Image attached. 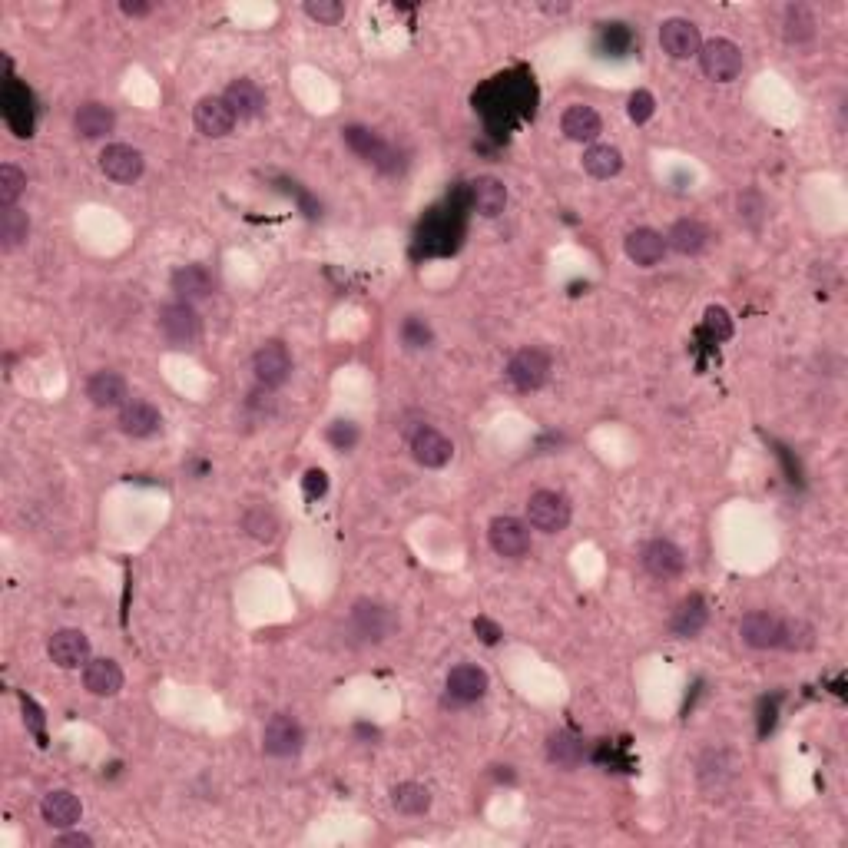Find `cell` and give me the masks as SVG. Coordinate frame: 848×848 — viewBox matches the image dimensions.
<instances>
[{
	"label": "cell",
	"mask_w": 848,
	"mask_h": 848,
	"mask_svg": "<svg viewBox=\"0 0 848 848\" xmlns=\"http://www.w3.org/2000/svg\"><path fill=\"white\" fill-rule=\"evenodd\" d=\"M47 653L60 670H77L90 663V640L80 630H57L50 636Z\"/></svg>",
	"instance_id": "cell-10"
},
{
	"label": "cell",
	"mask_w": 848,
	"mask_h": 848,
	"mask_svg": "<svg viewBox=\"0 0 848 848\" xmlns=\"http://www.w3.org/2000/svg\"><path fill=\"white\" fill-rule=\"evenodd\" d=\"M305 14L318 24H338L345 17V4L342 0H305Z\"/></svg>",
	"instance_id": "cell-42"
},
{
	"label": "cell",
	"mask_w": 848,
	"mask_h": 848,
	"mask_svg": "<svg viewBox=\"0 0 848 848\" xmlns=\"http://www.w3.org/2000/svg\"><path fill=\"white\" fill-rule=\"evenodd\" d=\"M328 441H332L338 451H352L358 441V428L352 421H335L332 428H328Z\"/></svg>",
	"instance_id": "cell-46"
},
{
	"label": "cell",
	"mask_w": 848,
	"mask_h": 848,
	"mask_svg": "<svg viewBox=\"0 0 848 848\" xmlns=\"http://www.w3.org/2000/svg\"><path fill=\"white\" fill-rule=\"evenodd\" d=\"M474 630H477V633H484V636H481L484 643H497V640H501V630H497L494 623H491V620H484V617H481V620H474Z\"/></svg>",
	"instance_id": "cell-48"
},
{
	"label": "cell",
	"mask_w": 848,
	"mask_h": 848,
	"mask_svg": "<svg viewBox=\"0 0 848 848\" xmlns=\"http://www.w3.org/2000/svg\"><path fill=\"white\" fill-rule=\"evenodd\" d=\"M487 693V673L474 663H461L448 673V696L454 703H477Z\"/></svg>",
	"instance_id": "cell-19"
},
{
	"label": "cell",
	"mask_w": 848,
	"mask_h": 848,
	"mask_svg": "<svg viewBox=\"0 0 848 848\" xmlns=\"http://www.w3.org/2000/svg\"><path fill=\"white\" fill-rule=\"evenodd\" d=\"M30 236V219L24 209L10 206L4 209V216H0V246H4L7 252H14L17 246H24Z\"/></svg>",
	"instance_id": "cell-35"
},
{
	"label": "cell",
	"mask_w": 848,
	"mask_h": 848,
	"mask_svg": "<svg viewBox=\"0 0 848 848\" xmlns=\"http://www.w3.org/2000/svg\"><path fill=\"white\" fill-rule=\"evenodd\" d=\"M391 805L401 815H424L431 809V792L421 782H401V786L391 789Z\"/></svg>",
	"instance_id": "cell-33"
},
{
	"label": "cell",
	"mask_w": 848,
	"mask_h": 848,
	"mask_svg": "<svg viewBox=\"0 0 848 848\" xmlns=\"http://www.w3.org/2000/svg\"><path fill=\"white\" fill-rule=\"evenodd\" d=\"M782 34L789 44H809L815 37V17L805 4H789L786 17H782Z\"/></svg>",
	"instance_id": "cell-34"
},
{
	"label": "cell",
	"mask_w": 848,
	"mask_h": 848,
	"mask_svg": "<svg viewBox=\"0 0 848 848\" xmlns=\"http://www.w3.org/2000/svg\"><path fill=\"white\" fill-rule=\"evenodd\" d=\"M348 630H352L362 643H381L391 630H395V617H391V610L381 607V603L358 600L352 607V617H348Z\"/></svg>",
	"instance_id": "cell-5"
},
{
	"label": "cell",
	"mask_w": 848,
	"mask_h": 848,
	"mask_svg": "<svg viewBox=\"0 0 848 848\" xmlns=\"http://www.w3.org/2000/svg\"><path fill=\"white\" fill-rule=\"evenodd\" d=\"M325 491H328L325 471H309V474H305V494H309V497H322Z\"/></svg>",
	"instance_id": "cell-47"
},
{
	"label": "cell",
	"mask_w": 848,
	"mask_h": 848,
	"mask_svg": "<svg viewBox=\"0 0 848 848\" xmlns=\"http://www.w3.org/2000/svg\"><path fill=\"white\" fill-rule=\"evenodd\" d=\"M507 378L517 391H537L547 385L550 378V355L540 348H521L511 362H507Z\"/></svg>",
	"instance_id": "cell-4"
},
{
	"label": "cell",
	"mask_w": 848,
	"mask_h": 848,
	"mask_svg": "<svg viewBox=\"0 0 848 848\" xmlns=\"http://www.w3.org/2000/svg\"><path fill=\"white\" fill-rule=\"evenodd\" d=\"M169 282H173V292L179 295V302H199L216 292V279L209 275L206 265H179Z\"/></svg>",
	"instance_id": "cell-18"
},
{
	"label": "cell",
	"mask_w": 848,
	"mask_h": 848,
	"mask_svg": "<svg viewBox=\"0 0 848 848\" xmlns=\"http://www.w3.org/2000/svg\"><path fill=\"white\" fill-rule=\"evenodd\" d=\"M411 454H415V461L421 468H444V464L454 458V444L444 438L438 428H428V424H424V428L411 434Z\"/></svg>",
	"instance_id": "cell-13"
},
{
	"label": "cell",
	"mask_w": 848,
	"mask_h": 848,
	"mask_svg": "<svg viewBox=\"0 0 848 848\" xmlns=\"http://www.w3.org/2000/svg\"><path fill=\"white\" fill-rule=\"evenodd\" d=\"M600 47L610 53V57H623V53H630L633 47V34L627 24H607L600 30Z\"/></svg>",
	"instance_id": "cell-39"
},
{
	"label": "cell",
	"mask_w": 848,
	"mask_h": 848,
	"mask_svg": "<svg viewBox=\"0 0 848 848\" xmlns=\"http://www.w3.org/2000/svg\"><path fill=\"white\" fill-rule=\"evenodd\" d=\"M623 249L636 265H656L666 256V239L656 229H633L623 239Z\"/></svg>",
	"instance_id": "cell-26"
},
{
	"label": "cell",
	"mask_w": 848,
	"mask_h": 848,
	"mask_svg": "<svg viewBox=\"0 0 848 848\" xmlns=\"http://www.w3.org/2000/svg\"><path fill=\"white\" fill-rule=\"evenodd\" d=\"M222 100L229 103V110L236 113V120H256V116L265 110V93L256 80H232L226 93H222Z\"/></svg>",
	"instance_id": "cell-17"
},
{
	"label": "cell",
	"mask_w": 848,
	"mask_h": 848,
	"mask_svg": "<svg viewBox=\"0 0 848 848\" xmlns=\"http://www.w3.org/2000/svg\"><path fill=\"white\" fill-rule=\"evenodd\" d=\"M583 169H587L593 179H610V176H617L620 169H623V153L617 150V146L597 143V146H590V150L583 153Z\"/></svg>",
	"instance_id": "cell-32"
},
{
	"label": "cell",
	"mask_w": 848,
	"mask_h": 848,
	"mask_svg": "<svg viewBox=\"0 0 848 848\" xmlns=\"http://www.w3.org/2000/svg\"><path fill=\"white\" fill-rule=\"evenodd\" d=\"M57 845L90 848V845H93V839H90V835H83V832H67V835H60V839H57Z\"/></svg>",
	"instance_id": "cell-50"
},
{
	"label": "cell",
	"mask_w": 848,
	"mask_h": 848,
	"mask_svg": "<svg viewBox=\"0 0 848 848\" xmlns=\"http://www.w3.org/2000/svg\"><path fill=\"white\" fill-rule=\"evenodd\" d=\"M342 140H345V146L355 156H362V159H368V163H375V166H378V159L385 156V150H388V143L381 140L375 130H368V126H345Z\"/></svg>",
	"instance_id": "cell-31"
},
{
	"label": "cell",
	"mask_w": 848,
	"mask_h": 848,
	"mask_svg": "<svg viewBox=\"0 0 848 848\" xmlns=\"http://www.w3.org/2000/svg\"><path fill=\"white\" fill-rule=\"evenodd\" d=\"M779 630H782V620L776 613H766V610H752L739 620L742 643L752 646V650H776Z\"/></svg>",
	"instance_id": "cell-12"
},
{
	"label": "cell",
	"mask_w": 848,
	"mask_h": 848,
	"mask_svg": "<svg viewBox=\"0 0 848 848\" xmlns=\"http://www.w3.org/2000/svg\"><path fill=\"white\" fill-rule=\"evenodd\" d=\"M87 398L97 408H123L126 398H130V388H126V378L120 371H97L87 381Z\"/></svg>",
	"instance_id": "cell-21"
},
{
	"label": "cell",
	"mask_w": 848,
	"mask_h": 848,
	"mask_svg": "<svg viewBox=\"0 0 848 848\" xmlns=\"http://www.w3.org/2000/svg\"><path fill=\"white\" fill-rule=\"evenodd\" d=\"M703 325H706V335L713 338V342H726V338H733V318H729V312L723 309V305H709Z\"/></svg>",
	"instance_id": "cell-40"
},
{
	"label": "cell",
	"mask_w": 848,
	"mask_h": 848,
	"mask_svg": "<svg viewBox=\"0 0 848 848\" xmlns=\"http://www.w3.org/2000/svg\"><path fill=\"white\" fill-rule=\"evenodd\" d=\"M83 686L93 696H116L123 689V670L113 660H90L83 666Z\"/></svg>",
	"instance_id": "cell-28"
},
{
	"label": "cell",
	"mask_w": 848,
	"mask_h": 848,
	"mask_svg": "<svg viewBox=\"0 0 848 848\" xmlns=\"http://www.w3.org/2000/svg\"><path fill=\"white\" fill-rule=\"evenodd\" d=\"M739 219L746 222L749 229H759L762 226V219H766V203H762V196L759 193H742L739 196Z\"/></svg>",
	"instance_id": "cell-43"
},
{
	"label": "cell",
	"mask_w": 848,
	"mask_h": 848,
	"mask_svg": "<svg viewBox=\"0 0 848 848\" xmlns=\"http://www.w3.org/2000/svg\"><path fill=\"white\" fill-rule=\"evenodd\" d=\"M815 643V630L805 620H782L779 630V646L782 650H809Z\"/></svg>",
	"instance_id": "cell-38"
},
{
	"label": "cell",
	"mask_w": 848,
	"mask_h": 848,
	"mask_svg": "<svg viewBox=\"0 0 848 848\" xmlns=\"http://www.w3.org/2000/svg\"><path fill=\"white\" fill-rule=\"evenodd\" d=\"M20 706H24V723L30 726V733L37 736L40 746H47V733H44V709H40L30 696H20Z\"/></svg>",
	"instance_id": "cell-45"
},
{
	"label": "cell",
	"mask_w": 848,
	"mask_h": 848,
	"mask_svg": "<svg viewBox=\"0 0 848 848\" xmlns=\"http://www.w3.org/2000/svg\"><path fill=\"white\" fill-rule=\"evenodd\" d=\"M116 126V116L110 106L103 103H83L77 116H73V130H77L83 140H103V136H110Z\"/></svg>",
	"instance_id": "cell-25"
},
{
	"label": "cell",
	"mask_w": 848,
	"mask_h": 848,
	"mask_svg": "<svg viewBox=\"0 0 848 848\" xmlns=\"http://www.w3.org/2000/svg\"><path fill=\"white\" fill-rule=\"evenodd\" d=\"M100 169L113 183H133V179L143 176V153L126 143H110L100 153Z\"/></svg>",
	"instance_id": "cell-11"
},
{
	"label": "cell",
	"mask_w": 848,
	"mask_h": 848,
	"mask_svg": "<svg viewBox=\"0 0 848 848\" xmlns=\"http://www.w3.org/2000/svg\"><path fill=\"white\" fill-rule=\"evenodd\" d=\"M252 371H256L259 385L265 388H282L285 381H289L292 375V355L289 348H285L282 342H265L256 358H252Z\"/></svg>",
	"instance_id": "cell-8"
},
{
	"label": "cell",
	"mask_w": 848,
	"mask_h": 848,
	"mask_svg": "<svg viewBox=\"0 0 848 848\" xmlns=\"http://www.w3.org/2000/svg\"><path fill=\"white\" fill-rule=\"evenodd\" d=\"M560 130H564L567 140H574V143H593L600 136L603 123L593 106L574 103V106H567L564 116H560Z\"/></svg>",
	"instance_id": "cell-20"
},
{
	"label": "cell",
	"mask_w": 848,
	"mask_h": 848,
	"mask_svg": "<svg viewBox=\"0 0 848 848\" xmlns=\"http://www.w3.org/2000/svg\"><path fill=\"white\" fill-rule=\"evenodd\" d=\"M653 110H656V100H653L650 90H636L633 97H630V103H627V116H630L633 123H646L653 116Z\"/></svg>",
	"instance_id": "cell-44"
},
{
	"label": "cell",
	"mask_w": 848,
	"mask_h": 848,
	"mask_svg": "<svg viewBox=\"0 0 848 848\" xmlns=\"http://www.w3.org/2000/svg\"><path fill=\"white\" fill-rule=\"evenodd\" d=\"M159 424H163V418L150 401H126L120 408V431L130 438H153Z\"/></svg>",
	"instance_id": "cell-24"
},
{
	"label": "cell",
	"mask_w": 848,
	"mask_h": 848,
	"mask_svg": "<svg viewBox=\"0 0 848 848\" xmlns=\"http://www.w3.org/2000/svg\"><path fill=\"white\" fill-rule=\"evenodd\" d=\"M660 47L666 57L673 60H689L699 57V47H703V37H699V27L686 17H670L663 20L660 27Z\"/></svg>",
	"instance_id": "cell-6"
},
{
	"label": "cell",
	"mask_w": 848,
	"mask_h": 848,
	"mask_svg": "<svg viewBox=\"0 0 848 848\" xmlns=\"http://www.w3.org/2000/svg\"><path fill=\"white\" fill-rule=\"evenodd\" d=\"M196 130L209 136V140H219V136H229L232 126H236V113L229 110V103L222 97H203L193 110Z\"/></svg>",
	"instance_id": "cell-14"
},
{
	"label": "cell",
	"mask_w": 848,
	"mask_h": 848,
	"mask_svg": "<svg viewBox=\"0 0 848 848\" xmlns=\"http://www.w3.org/2000/svg\"><path fill=\"white\" fill-rule=\"evenodd\" d=\"M242 527H246L256 540H262V544H269V540H275V534H279V517H275L269 507L259 504V507H249L246 511Z\"/></svg>",
	"instance_id": "cell-36"
},
{
	"label": "cell",
	"mask_w": 848,
	"mask_h": 848,
	"mask_svg": "<svg viewBox=\"0 0 848 848\" xmlns=\"http://www.w3.org/2000/svg\"><path fill=\"white\" fill-rule=\"evenodd\" d=\"M699 67H703V73L709 80L729 83L742 73V50L733 44V40L716 37V40H709V44L699 47Z\"/></svg>",
	"instance_id": "cell-2"
},
{
	"label": "cell",
	"mask_w": 848,
	"mask_h": 848,
	"mask_svg": "<svg viewBox=\"0 0 848 848\" xmlns=\"http://www.w3.org/2000/svg\"><path fill=\"white\" fill-rule=\"evenodd\" d=\"M643 567L650 570L653 577H660V580H673V577H680V574H683L686 557H683V550L673 544V540L656 537V540H650V544L643 547Z\"/></svg>",
	"instance_id": "cell-15"
},
{
	"label": "cell",
	"mask_w": 848,
	"mask_h": 848,
	"mask_svg": "<svg viewBox=\"0 0 848 848\" xmlns=\"http://www.w3.org/2000/svg\"><path fill=\"white\" fill-rule=\"evenodd\" d=\"M120 10H123L126 17H150V14H153V7H150V4H140V0H123Z\"/></svg>",
	"instance_id": "cell-49"
},
{
	"label": "cell",
	"mask_w": 848,
	"mask_h": 848,
	"mask_svg": "<svg viewBox=\"0 0 848 848\" xmlns=\"http://www.w3.org/2000/svg\"><path fill=\"white\" fill-rule=\"evenodd\" d=\"M302 742H305V733H302L299 719L289 716V713H275L262 729V749L275 759L299 756Z\"/></svg>",
	"instance_id": "cell-3"
},
{
	"label": "cell",
	"mask_w": 848,
	"mask_h": 848,
	"mask_svg": "<svg viewBox=\"0 0 848 848\" xmlns=\"http://www.w3.org/2000/svg\"><path fill=\"white\" fill-rule=\"evenodd\" d=\"M431 325L424 322V318L411 315L401 322V342H405V348H428L431 345Z\"/></svg>",
	"instance_id": "cell-41"
},
{
	"label": "cell",
	"mask_w": 848,
	"mask_h": 848,
	"mask_svg": "<svg viewBox=\"0 0 848 848\" xmlns=\"http://www.w3.org/2000/svg\"><path fill=\"white\" fill-rule=\"evenodd\" d=\"M709 246V229L696 219L673 222L670 236H666V249H676L680 256H699Z\"/></svg>",
	"instance_id": "cell-27"
},
{
	"label": "cell",
	"mask_w": 848,
	"mask_h": 848,
	"mask_svg": "<svg viewBox=\"0 0 848 848\" xmlns=\"http://www.w3.org/2000/svg\"><path fill=\"white\" fill-rule=\"evenodd\" d=\"M583 756H587V746H583V739L567 733V729H557V733H550L547 739V759L554 762V766L560 769H577Z\"/></svg>",
	"instance_id": "cell-30"
},
{
	"label": "cell",
	"mask_w": 848,
	"mask_h": 848,
	"mask_svg": "<svg viewBox=\"0 0 848 848\" xmlns=\"http://www.w3.org/2000/svg\"><path fill=\"white\" fill-rule=\"evenodd\" d=\"M468 196H471V209L481 212L484 219L501 216L507 206V186L494 176H477L468 186Z\"/></svg>",
	"instance_id": "cell-23"
},
{
	"label": "cell",
	"mask_w": 848,
	"mask_h": 848,
	"mask_svg": "<svg viewBox=\"0 0 848 848\" xmlns=\"http://www.w3.org/2000/svg\"><path fill=\"white\" fill-rule=\"evenodd\" d=\"M527 524L544 534H560L570 524V501L557 491H534L527 501Z\"/></svg>",
	"instance_id": "cell-1"
},
{
	"label": "cell",
	"mask_w": 848,
	"mask_h": 848,
	"mask_svg": "<svg viewBox=\"0 0 848 848\" xmlns=\"http://www.w3.org/2000/svg\"><path fill=\"white\" fill-rule=\"evenodd\" d=\"M159 332L166 335V342L173 345H189L199 335V315L189 302H169L159 309Z\"/></svg>",
	"instance_id": "cell-9"
},
{
	"label": "cell",
	"mask_w": 848,
	"mask_h": 848,
	"mask_svg": "<svg viewBox=\"0 0 848 848\" xmlns=\"http://www.w3.org/2000/svg\"><path fill=\"white\" fill-rule=\"evenodd\" d=\"M706 620H709L706 600L699 597V593H693V597H686V600L680 603V607H676L670 627H673V633H676V636H680V640H693V636L703 633Z\"/></svg>",
	"instance_id": "cell-29"
},
{
	"label": "cell",
	"mask_w": 848,
	"mask_h": 848,
	"mask_svg": "<svg viewBox=\"0 0 848 848\" xmlns=\"http://www.w3.org/2000/svg\"><path fill=\"white\" fill-rule=\"evenodd\" d=\"M4 120L17 136L34 133V106H30V93L14 80H7V90H4Z\"/></svg>",
	"instance_id": "cell-22"
},
{
	"label": "cell",
	"mask_w": 848,
	"mask_h": 848,
	"mask_svg": "<svg viewBox=\"0 0 848 848\" xmlns=\"http://www.w3.org/2000/svg\"><path fill=\"white\" fill-rule=\"evenodd\" d=\"M40 815H44V822L53 825V829H73L83 815V805L70 789H53L40 802Z\"/></svg>",
	"instance_id": "cell-16"
},
{
	"label": "cell",
	"mask_w": 848,
	"mask_h": 848,
	"mask_svg": "<svg viewBox=\"0 0 848 848\" xmlns=\"http://www.w3.org/2000/svg\"><path fill=\"white\" fill-rule=\"evenodd\" d=\"M487 540H491V550L497 557L517 560L530 550V530L524 521L517 517H494L491 527H487Z\"/></svg>",
	"instance_id": "cell-7"
},
{
	"label": "cell",
	"mask_w": 848,
	"mask_h": 848,
	"mask_svg": "<svg viewBox=\"0 0 848 848\" xmlns=\"http://www.w3.org/2000/svg\"><path fill=\"white\" fill-rule=\"evenodd\" d=\"M24 189H27L24 169L14 166V163H4V166H0V206H4V209L17 206V199L24 196Z\"/></svg>",
	"instance_id": "cell-37"
}]
</instances>
